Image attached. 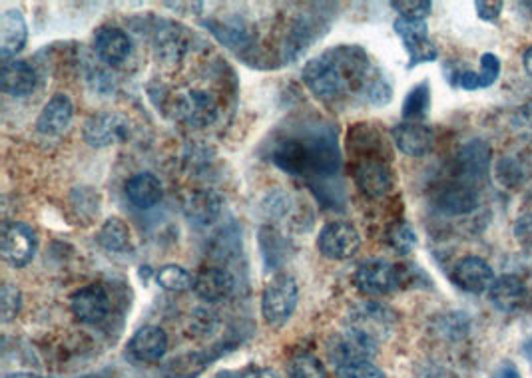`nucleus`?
Listing matches in <instances>:
<instances>
[{
  "instance_id": "72a5a7b5",
  "label": "nucleus",
  "mask_w": 532,
  "mask_h": 378,
  "mask_svg": "<svg viewBox=\"0 0 532 378\" xmlns=\"http://www.w3.org/2000/svg\"><path fill=\"white\" fill-rule=\"evenodd\" d=\"M387 243L399 253V255H409L415 245H417V233L415 229L405 223V221H399L395 225L389 227L387 231Z\"/></svg>"
},
{
  "instance_id": "a18cd8bd",
  "label": "nucleus",
  "mask_w": 532,
  "mask_h": 378,
  "mask_svg": "<svg viewBox=\"0 0 532 378\" xmlns=\"http://www.w3.org/2000/svg\"><path fill=\"white\" fill-rule=\"evenodd\" d=\"M523 64H525V70H527V74L531 76L532 78V46L525 52V56H523Z\"/></svg>"
},
{
  "instance_id": "6ab92c4d",
  "label": "nucleus",
  "mask_w": 532,
  "mask_h": 378,
  "mask_svg": "<svg viewBox=\"0 0 532 378\" xmlns=\"http://www.w3.org/2000/svg\"><path fill=\"white\" fill-rule=\"evenodd\" d=\"M236 289L234 275L224 267H206L196 275L194 293L206 303L226 301Z\"/></svg>"
},
{
  "instance_id": "423d86ee",
  "label": "nucleus",
  "mask_w": 532,
  "mask_h": 378,
  "mask_svg": "<svg viewBox=\"0 0 532 378\" xmlns=\"http://www.w3.org/2000/svg\"><path fill=\"white\" fill-rule=\"evenodd\" d=\"M353 283L359 293L369 297H381L403 285V271L399 265H393L385 259H371L357 267Z\"/></svg>"
},
{
  "instance_id": "4be33fe9",
  "label": "nucleus",
  "mask_w": 532,
  "mask_h": 378,
  "mask_svg": "<svg viewBox=\"0 0 532 378\" xmlns=\"http://www.w3.org/2000/svg\"><path fill=\"white\" fill-rule=\"evenodd\" d=\"M28 40V26L20 10L8 8L0 14V56L4 62L20 54Z\"/></svg>"
},
{
  "instance_id": "1a4fd4ad",
  "label": "nucleus",
  "mask_w": 532,
  "mask_h": 378,
  "mask_svg": "<svg viewBox=\"0 0 532 378\" xmlns=\"http://www.w3.org/2000/svg\"><path fill=\"white\" fill-rule=\"evenodd\" d=\"M84 142L90 148H110L118 142L128 140L130 136V124L128 118L116 112H98L92 118L86 120L82 128Z\"/></svg>"
},
{
  "instance_id": "c03bdc74",
  "label": "nucleus",
  "mask_w": 532,
  "mask_h": 378,
  "mask_svg": "<svg viewBox=\"0 0 532 378\" xmlns=\"http://www.w3.org/2000/svg\"><path fill=\"white\" fill-rule=\"evenodd\" d=\"M493 378H521V373H519V369L513 365V363H503L501 367H499V371L495 373V377Z\"/></svg>"
},
{
  "instance_id": "49530a36",
  "label": "nucleus",
  "mask_w": 532,
  "mask_h": 378,
  "mask_svg": "<svg viewBox=\"0 0 532 378\" xmlns=\"http://www.w3.org/2000/svg\"><path fill=\"white\" fill-rule=\"evenodd\" d=\"M4 378H46L40 377V375H34V373H10Z\"/></svg>"
},
{
  "instance_id": "f03ea898",
  "label": "nucleus",
  "mask_w": 532,
  "mask_h": 378,
  "mask_svg": "<svg viewBox=\"0 0 532 378\" xmlns=\"http://www.w3.org/2000/svg\"><path fill=\"white\" fill-rule=\"evenodd\" d=\"M271 164L289 176L327 180L341 166L337 132L325 122L291 132L275 142Z\"/></svg>"
},
{
  "instance_id": "4468645a",
  "label": "nucleus",
  "mask_w": 532,
  "mask_h": 378,
  "mask_svg": "<svg viewBox=\"0 0 532 378\" xmlns=\"http://www.w3.org/2000/svg\"><path fill=\"white\" fill-rule=\"evenodd\" d=\"M489 299L495 305V309L503 313H521L529 307L531 293L527 283L519 275L507 273L495 279V283L489 289Z\"/></svg>"
},
{
  "instance_id": "b1692460",
  "label": "nucleus",
  "mask_w": 532,
  "mask_h": 378,
  "mask_svg": "<svg viewBox=\"0 0 532 378\" xmlns=\"http://www.w3.org/2000/svg\"><path fill=\"white\" fill-rule=\"evenodd\" d=\"M74 116V104L66 94L52 96L36 118V130L44 136H60L68 130Z\"/></svg>"
},
{
  "instance_id": "e433bc0d",
  "label": "nucleus",
  "mask_w": 532,
  "mask_h": 378,
  "mask_svg": "<svg viewBox=\"0 0 532 378\" xmlns=\"http://www.w3.org/2000/svg\"><path fill=\"white\" fill-rule=\"evenodd\" d=\"M523 168L515 158H505L499 162L497 168V180L505 186V188H519L523 184Z\"/></svg>"
},
{
  "instance_id": "9b49d317",
  "label": "nucleus",
  "mask_w": 532,
  "mask_h": 378,
  "mask_svg": "<svg viewBox=\"0 0 532 378\" xmlns=\"http://www.w3.org/2000/svg\"><path fill=\"white\" fill-rule=\"evenodd\" d=\"M353 180L359 191L367 197H383L393 186V172L383 158H359L353 162Z\"/></svg>"
},
{
  "instance_id": "79ce46f5",
  "label": "nucleus",
  "mask_w": 532,
  "mask_h": 378,
  "mask_svg": "<svg viewBox=\"0 0 532 378\" xmlns=\"http://www.w3.org/2000/svg\"><path fill=\"white\" fill-rule=\"evenodd\" d=\"M515 237L523 247H532V213L531 215H523L515 223Z\"/></svg>"
},
{
  "instance_id": "a878e982",
  "label": "nucleus",
  "mask_w": 532,
  "mask_h": 378,
  "mask_svg": "<svg viewBox=\"0 0 532 378\" xmlns=\"http://www.w3.org/2000/svg\"><path fill=\"white\" fill-rule=\"evenodd\" d=\"M124 189H126L128 201L136 209H142V211L156 207L162 201V197H164L162 182L150 172H142V174L132 176L126 182V188Z\"/></svg>"
},
{
  "instance_id": "9d476101",
  "label": "nucleus",
  "mask_w": 532,
  "mask_h": 378,
  "mask_svg": "<svg viewBox=\"0 0 532 378\" xmlns=\"http://www.w3.org/2000/svg\"><path fill=\"white\" fill-rule=\"evenodd\" d=\"M70 311L84 325H100L110 315V297L100 283L86 285L72 293Z\"/></svg>"
},
{
  "instance_id": "c85d7f7f",
  "label": "nucleus",
  "mask_w": 532,
  "mask_h": 378,
  "mask_svg": "<svg viewBox=\"0 0 532 378\" xmlns=\"http://www.w3.org/2000/svg\"><path fill=\"white\" fill-rule=\"evenodd\" d=\"M188 32L180 24H170L164 28H158L156 34V50L158 56L164 60H178L188 52Z\"/></svg>"
},
{
  "instance_id": "7c9ffc66",
  "label": "nucleus",
  "mask_w": 532,
  "mask_h": 378,
  "mask_svg": "<svg viewBox=\"0 0 532 378\" xmlns=\"http://www.w3.org/2000/svg\"><path fill=\"white\" fill-rule=\"evenodd\" d=\"M156 283H158V287H162L168 293H186V291L194 289L196 277L188 269H184L182 265L168 263L160 271H156Z\"/></svg>"
},
{
  "instance_id": "aec40b11",
  "label": "nucleus",
  "mask_w": 532,
  "mask_h": 378,
  "mask_svg": "<svg viewBox=\"0 0 532 378\" xmlns=\"http://www.w3.org/2000/svg\"><path fill=\"white\" fill-rule=\"evenodd\" d=\"M38 74L26 60H8L0 70L2 92L12 98H26L36 90Z\"/></svg>"
},
{
  "instance_id": "c756f323",
  "label": "nucleus",
  "mask_w": 532,
  "mask_h": 378,
  "mask_svg": "<svg viewBox=\"0 0 532 378\" xmlns=\"http://www.w3.org/2000/svg\"><path fill=\"white\" fill-rule=\"evenodd\" d=\"M431 110V86L429 82H421L411 88L403 102L401 116L405 122H423Z\"/></svg>"
},
{
  "instance_id": "5701e85b",
  "label": "nucleus",
  "mask_w": 532,
  "mask_h": 378,
  "mask_svg": "<svg viewBox=\"0 0 532 378\" xmlns=\"http://www.w3.org/2000/svg\"><path fill=\"white\" fill-rule=\"evenodd\" d=\"M130 355L142 363H158L168 353V335L162 327L146 325L130 339Z\"/></svg>"
},
{
  "instance_id": "bb28decb",
  "label": "nucleus",
  "mask_w": 532,
  "mask_h": 378,
  "mask_svg": "<svg viewBox=\"0 0 532 378\" xmlns=\"http://www.w3.org/2000/svg\"><path fill=\"white\" fill-rule=\"evenodd\" d=\"M349 150L355 156V160L359 158H383L387 152L385 140L383 136L369 124H357L349 130Z\"/></svg>"
},
{
  "instance_id": "4c0bfd02",
  "label": "nucleus",
  "mask_w": 532,
  "mask_h": 378,
  "mask_svg": "<svg viewBox=\"0 0 532 378\" xmlns=\"http://www.w3.org/2000/svg\"><path fill=\"white\" fill-rule=\"evenodd\" d=\"M337 378H387L385 373L375 367L371 361L367 363H355V365H345L335 369Z\"/></svg>"
},
{
  "instance_id": "f8f14e48",
  "label": "nucleus",
  "mask_w": 532,
  "mask_h": 378,
  "mask_svg": "<svg viewBox=\"0 0 532 378\" xmlns=\"http://www.w3.org/2000/svg\"><path fill=\"white\" fill-rule=\"evenodd\" d=\"M393 26L409 54V68L437 60L439 50L429 38V28L425 22H409V20L397 18Z\"/></svg>"
},
{
  "instance_id": "0eeeda50",
  "label": "nucleus",
  "mask_w": 532,
  "mask_h": 378,
  "mask_svg": "<svg viewBox=\"0 0 532 378\" xmlns=\"http://www.w3.org/2000/svg\"><path fill=\"white\" fill-rule=\"evenodd\" d=\"M379 343L371 337H367L361 331H355L351 327L343 329L341 333L333 335L327 345V355L335 369L355 363H367L377 355Z\"/></svg>"
},
{
  "instance_id": "20e7f679",
  "label": "nucleus",
  "mask_w": 532,
  "mask_h": 378,
  "mask_svg": "<svg viewBox=\"0 0 532 378\" xmlns=\"http://www.w3.org/2000/svg\"><path fill=\"white\" fill-rule=\"evenodd\" d=\"M299 303V289L291 275H275L262 293V317L269 327H283L295 313Z\"/></svg>"
},
{
  "instance_id": "dca6fc26",
  "label": "nucleus",
  "mask_w": 532,
  "mask_h": 378,
  "mask_svg": "<svg viewBox=\"0 0 532 378\" xmlns=\"http://www.w3.org/2000/svg\"><path fill=\"white\" fill-rule=\"evenodd\" d=\"M391 138L397 150L411 158H423L435 146V134L423 122H401L391 130Z\"/></svg>"
},
{
  "instance_id": "c9c22d12",
  "label": "nucleus",
  "mask_w": 532,
  "mask_h": 378,
  "mask_svg": "<svg viewBox=\"0 0 532 378\" xmlns=\"http://www.w3.org/2000/svg\"><path fill=\"white\" fill-rule=\"evenodd\" d=\"M22 309V293L16 285L4 283L0 289V311H2V321L8 323L18 317Z\"/></svg>"
},
{
  "instance_id": "f704fd0d",
  "label": "nucleus",
  "mask_w": 532,
  "mask_h": 378,
  "mask_svg": "<svg viewBox=\"0 0 532 378\" xmlns=\"http://www.w3.org/2000/svg\"><path fill=\"white\" fill-rule=\"evenodd\" d=\"M391 8H395L403 20L425 22V18L433 10V2L431 0H393Z\"/></svg>"
},
{
  "instance_id": "7ed1b4c3",
  "label": "nucleus",
  "mask_w": 532,
  "mask_h": 378,
  "mask_svg": "<svg viewBox=\"0 0 532 378\" xmlns=\"http://www.w3.org/2000/svg\"><path fill=\"white\" fill-rule=\"evenodd\" d=\"M174 118L194 130L212 126L220 116V102L208 88H186L174 96Z\"/></svg>"
},
{
  "instance_id": "2f4dec72",
  "label": "nucleus",
  "mask_w": 532,
  "mask_h": 378,
  "mask_svg": "<svg viewBox=\"0 0 532 378\" xmlns=\"http://www.w3.org/2000/svg\"><path fill=\"white\" fill-rule=\"evenodd\" d=\"M206 28H210L222 44H226L228 48L236 50V52H244L252 42H250V34L244 26L238 24H226V22H218V20H206L204 22Z\"/></svg>"
},
{
  "instance_id": "cd10ccee",
  "label": "nucleus",
  "mask_w": 532,
  "mask_h": 378,
  "mask_svg": "<svg viewBox=\"0 0 532 378\" xmlns=\"http://www.w3.org/2000/svg\"><path fill=\"white\" fill-rule=\"evenodd\" d=\"M98 243L102 249L114 255H128L134 253V239L128 223L120 217H110L98 231Z\"/></svg>"
},
{
  "instance_id": "412c9836",
  "label": "nucleus",
  "mask_w": 532,
  "mask_h": 378,
  "mask_svg": "<svg viewBox=\"0 0 532 378\" xmlns=\"http://www.w3.org/2000/svg\"><path fill=\"white\" fill-rule=\"evenodd\" d=\"M222 211H224V199L214 189L194 191L184 203V213L188 221L196 227L214 225L220 219Z\"/></svg>"
},
{
  "instance_id": "37998d69",
  "label": "nucleus",
  "mask_w": 532,
  "mask_h": 378,
  "mask_svg": "<svg viewBox=\"0 0 532 378\" xmlns=\"http://www.w3.org/2000/svg\"><path fill=\"white\" fill-rule=\"evenodd\" d=\"M459 86L463 90H469V92L477 90V88H481V76L477 72H473V70H465V72L459 74Z\"/></svg>"
},
{
  "instance_id": "58836bf2",
  "label": "nucleus",
  "mask_w": 532,
  "mask_h": 378,
  "mask_svg": "<svg viewBox=\"0 0 532 378\" xmlns=\"http://www.w3.org/2000/svg\"><path fill=\"white\" fill-rule=\"evenodd\" d=\"M499 74H501V60L491 52L483 54L481 56V72H479L481 88L493 86L499 80Z\"/></svg>"
},
{
  "instance_id": "ea45409f",
  "label": "nucleus",
  "mask_w": 532,
  "mask_h": 378,
  "mask_svg": "<svg viewBox=\"0 0 532 378\" xmlns=\"http://www.w3.org/2000/svg\"><path fill=\"white\" fill-rule=\"evenodd\" d=\"M218 378H279L275 371L266 369V367H248L244 371H226L220 373Z\"/></svg>"
},
{
  "instance_id": "ddd939ff",
  "label": "nucleus",
  "mask_w": 532,
  "mask_h": 378,
  "mask_svg": "<svg viewBox=\"0 0 532 378\" xmlns=\"http://www.w3.org/2000/svg\"><path fill=\"white\" fill-rule=\"evenodd\" d=\"M451 281L465 293L483 295L495 283L493 267L481 257H463L451 271Z\"/></svg>"
},
{
  "instance_id": "a211bd4d",
  "label": "nucleus",
  "mask_w": 532,
  "mask_h": 378,
  "mask_svg": "<svg viewBox=\"0 0 532 378\" xmlns=\"http://www.w3.org/2000/svg\"><path fill=\"white\" fill-rule=\"evenodd\" d=\"M491 154V146L485 140H471L465 144L457 156L459 180L473 186L485 180L491 166Z\"/></svg>"
},
{
  "instance_id": "de8ad7c7",
  "label": "nucleus",
  "mask_w": 532,
  "mask_h": 378,
  "mask_svg": "<svg viewBox=\"0 0 532 378\" xmlns=\"http://www.w3.org/2000/svg\"><path fill=\"white\" fill-rule=\"evenodd\" d=\"M138 275H140V279H144V281H146V279L152 275V269H150V267H140Z\"/></svg>"
},
{
  "instance_id": "39448f33",
  "label": "nucleus",
  "mask_w": 532,
  "mask_h": 378,
  "mask_svg": "<svg viewBox=\"0 0 532 378\" xmlns=\"http://www.w3.org/2000/svg\"><path fill=\"white\" fill-rule=\"evenodd\" d=\"M38 251L36 231L22 221H6L0 233L2 261L14 269H22L32 263Z\"/></svg>"
},
{
  "instance_id": "473e14b6",
  "label": "nucleus",
  "mask_w": 532,
  "mask_h": 378,
  "mask_svg": "<svg viewBox=\"0 0 532 378\" xmlns=\"http://www.w3.org/2000/svg\"><path fill=\"white\" fill-rule=\"evenodd\" d=\"M289 378H327V371L323 363L309 353H301L291 359L289 369H287Z\"/></svg>"
},
{
  "instance_id": "6e6552de",
  "label": "nucleus",
  "mask_w": 532,
  "mask_h": 378,
  "mask_svg": "<svg viewBox=\"0 0 532 378\" xmlns=\"http://www.w3.org/2000/svg\"><path fill=\"white\" fill-rule=\"evenodd\" d=\"M361 247V237L355 225L347 221H329L321 227L317 235V249L323 257L331 261H347Z\"/></svg>"
},
{
  "instance_id": "f3484780",
  "label": "nucleus",
  "mask_w": 532,
  "mask_h": 378,
  "mask_svg": "<svg viewBox=\"0 0 532 378\" xmlns=\"http://www.w3.org/2000/svg\"><path fill=\"white\" fill-rule=\"evenodd\" d=\"M132 38L118 26H102L94 34V52L108 66H122L132 54Z\"/></svg>"
},
{
  "instance_id": "393cba45",
  "label": "nucleus",
  "mask_w": 532,
  "mask_h": 378,
  "mask_svg": "<svg viewBox=\"0 0 532 378\" xmlns=\"http://www.w3.org/2000/svg\"><path fill=\"white\" fill-rule=\"evenodd\" d=\"M435 205L451 215H465L471 213L479 207V189L467 182H455L447 184L445 188L439 189L435 197Z\"/></svg>"
},
{
  "instance_id": "a19ab883",
  "label": "nucleus",
  "mask_w": 532,
  "mask_h": 378,
  "mask_svg": "<svg viewBox=\"0 0 532 378\" xmlns=\"http://www.w3.org/2000/svg\"><path fill=\"white\" fill-rule=\"evenodd\" d=\"M477 14H479V18H483V20H497L499 16H501V10H503V2L501 0H479L477 4Z\"/></svg>"
},
{
  "instance_id": "f257e3e1",
  "label": "nucleus",
  "mask_w": 532,
  "mask_h": 378,
  "mask_svg": "<svg viewBox=\"0 0 532 378\" xmlns=\"http://www.w3.org/2000/svg\"><path fill=\"white\" fill-rule=\"evenodd\" d=\"M379 70L373 68L369 54L359 46H335L303 66V82L309 92L323 102L367 92Z\"/></svg>"
},
{
  "instance_id": "2eb2a0df",
  "label": "nucleus",
  "mask_w": 532,
  "mask_h": 378,
  "mask_svg": "<svg viewBox=\"0 0 532 378\" xmlns=\"http://www.w3.org/2000/svg\"><path fill=\"white\" fill-rule=\"evenodd\" d=\"M391 311L381 303H361L349 311V325L355 331L365 333L367 337L375 339L377 343L387 337L393 327Z\"/></svg>"
}]
</instances>
